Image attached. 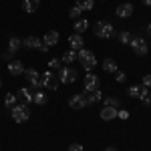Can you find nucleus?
<instances>
[{
    "label": "nucleus",
    "instance_id": "obj_1",
    "mask_svg": "<svg viewBox=\"0 0 151 151\" xmlns=\"http://www.w3.org/2000/svg\"><path fill=\"white\" fill-rule=\"evenodd\" d=\"M10 115L16 123H26V121L30 119V109H28L26 103H16L10 109Z\"/></svg>",
    "mask_w": 151,
    "mask_h": 151
},
{
    "label": "nucleus",
    "instance_id": "obj_2",
    "mask_svg": "<svg viewBox=\"0 0 151 151\" xmlns=\"http://www.w3.org/2000/svg\"><path fill=\"white\" fill-rule=\"evenodd\" d=\"M77 60L81 63V67L85 70H91L97 65V58H95L93 50H89V48H81L79 52H77Z\"/></svg>",
    "mask_w": 151,
    "mask_h": 151
},
{
    "label": "nucleus",
    "instance_id": "obj_3",
    "mask_svg": "<svg viewBox=\"0 0 151 151\" xmlns=\"http://www.w3.org/2000/svg\"><path fill=\"white\" fill-rule=\"evenodd\" d=\"M93 30H95V36H99V38H111V36H115V26L111 22H107V20H97Z\"/></svg>",
    "mask_w": 151,
    "mask_h": 151
},
{
    "label": "nucleus",
    "instance_id": "obj_4",
    "mask_svg": "<svg viewBox=\"0 0 151 151\" xmlns=\"http://www.w3.org/2000/svg\"><path fill=\"white\" fill-rule=\"evenodd\" d=\"M129 47H131V50H133L135 55H139V57L147 55V50H149L147 42H145V38H143L141 35H133V36H131V40H129Z\"/></svg>",
    "mask_w": 151,
    "mask_h": 151
},
{
    "label": "nucleus",
    "instance_id": "obj_5",
    "mask_svg": "<svg viewBox=\"0 0 151 151\" xmlns=\"http://www.w3.org/2000/svg\"><path fill=\"white\" fill-rule=\"evenodd\" d=\"M57 75H58V81L65 83V85H70V83H75V81H77V77H79L77 69H73V67H69V65L60 67V70H58Z\"/></svg>",
    "mask_w": 151,
    "mask_h": 151
},
{
    "label": "nucleus",
    "instance_id": "obj_6",
    "mask_svg": "<svg viewBox=\"0 0 151 151\" xmlns=\"http://www.w3.org/2000/svg\"><path fill=\"white\" fill-rule=\"evenodd\" d=\"M60 85V81H58V75L55 73V70L47 69L45 73H42V87L45 89H50V91H57V87Z\"/></svg>",
    "mask_w": 151,
    "mask_h": 151
},
{
    "label": "nucleus",
    "instance_id": "obj_7",
    "mask_svg": "<svg viewBox=\"0 0 151 151\" xmlns=\"http://www.w3.org/2000/svg\"><path fill=\"white\" fill-rule=\"evenodd\" d=\"M24 77H26V81L30 83L36 91L42 89V75H40L36 69H26V70H24Z\"/></svg>",
    "mask_w": 151,
    "mask_h": 151
},
{
    "label": "nucleus",
    "instance_id": "obj_8",
    "mask_svg": "<svg viewBox=\"0 0 151 151\" xmlns=\"http://www.w3.org/2000/svg\"><path fill=\"white\" fill-rule=\"evenodd\" d=\"M83 85H85V91H97V89H99V85H101V81H99V77H97V75L89 73V75L85 77Z\"/></svg>",
    "mask_w": 151,
    "mask_h": 151
},
{
    "label": "nucleus",
    "instance_id": "obj_9",
    "mask_svg": "<svg viewBox=\"0 0 151 151\" xmlns=\"http://www.w3.org/2000/svg\"><path fill=\"white\" fill-rule=\"evenodd\" d=\"M24 65L22 60H16V58H12L10 63H8V73H10L12 77H20V75H24Z\"/></svg>",
    "mask_w": 151,
    "mask_h": 151
},
{
    "label": "nucleus",
    "instance_id": "obj_10",
    "mask_svg": "<svg viewBox=\"0 0 151 151\" xmlns=\"http://www.w3.org/2000/svg\"><path fill=\"white\" fill-rule=\"evenodd\" d=\"M69 107L70 109H85V107H89V105H87V101H85V95L77 93V95H73V97L69 99Z\"/></svg>",
    "mask_w": 151,
    "mask_h": 151
},
{
    "label": "nucleus",
    "instance_id": "obj_11",
    "mask_svg": "<svg viewBox=\"0 0 151 151\" xmlns=\"http://www.w3.org/2000/svg\"><path fill=\"white\" fill-rule=\"evenodd\" d=\"M115 12H117L119 18H129V16L133 14V4H131V2H121L115 8Z\"/></svg>",
    "mask_w": 151,
    "mask_h": 151
},
{
    "label": "nucleus",
    "instance_id": "obj_12",
    "mask_svg": "<svg viewBox=\"0 0 151 151\" xmlns=\"http://www.w3.org/2000/svg\"><path fill=\"white\" fill-rule=\"evenodd\" d=\"M69 45H70V50H77V52H79V50L83 48V45H85V40H83L81 35H77V32H75V35L69 36Z\"/></svg>",
    "mask_w": 151,
    "mask_h": 151
},
{
    "label": "nucleus",
    "instance_id": "obj_13",
    "mask_svg": "<svg viewBox=\"0 0 151 151\" xmlns=\"http://www.w3.org/2000/svg\"><path fill=\"white\" fill-rule=\"evenodd\" d=\"M85 101H87V105H93V103H99L101 99H103V95H101V91L97 89V91H85Z\"/></svg>",
    "mask_w": 151,
    "mask_h": 151
},
{
    "label": "nucleus",
    "instance_id": "obj_14",
    "mask_svg": "<svg viewBox=\"0 0 151 151\" xmlns=\"http://www.w3.org/2000/svg\"><path fill=\"white\" fill-rule=\"evenodd\" d=\"M57 42H58V32H57V30H48L47 35L42 36V45H47L48 48L55 47Z\"/></svg>",
    "mask_w": 151,
    "mask_h": 151
},
{
    "label": "nucleus",
    "instance_id": "obj_15",
    "mask_svg": "<svg viewBox=\"0 0 151 151\" xmlns=\"http://www.w3.org/2000/svg\"><path fill=\"white\" fill-rule=\"evenodd\" d=\"M117 111H119V109H115V107H103V109H101V119H103V121H113L117 117Z\"/></svg>",
    "mask_w": 151,
    "mask_h": 151
},
{
    "label": "nucleus",
    "instance_id": "obj_16",
    "mask_svg": "<svg viewBox=\"0 0 151 151\" xmlns=\"http://www.w3.org/2000/svg\"><path fill=\"white\" fill-rule=\"evenodd\" d=\"M22 47H26V48H38V50H40L42 40L36 38V36H28V38H24V40H22Z\"/></svg>",
    "mask_w": 151,
    "mask_h": 151
},
{
    "label": "nucleus",
    "instance_id": "obj_17",
    "mask_svg": "<svg viewBox=\"0 0 151 151\" xmlns=\"http://www.w3.org/2000/svg\"><path fill=\"white\" fill-rule=\"evenodd\" d=\"M16 97H18V99H22V101H24L26 105H30V103H32V91H30V89H26V87L18 89Z\"/></svg>",
    "mask_w": 151,
    "mask_h": 151
},
{
    "label": "nucleus",
    "instance_id": "obj_18",
    "mask_svg": "<svg viewBox=\"0 0 151 151\" xmlns=\"http://www.w3.org/2000/svg\"><path fill=\"white\" fill-rule=\"evenodd\" d=\"M73 28H75L77 35H83V32L89 28V20H87V18H79V20H75V26H73Z\"/></svg>",
    "mask_w": 151,
    "mask_h": 151
},
{
    "label": "nucleus",
    "instance_id": "obj_19",
    "mask_svg": "<svg viewBox=\"0 0 151 151\" xmlns=\"http://www.w3.org/2000/svg\"><path fill=\"white\" fill-rule=\"evenodd\" d=\"M40 6V0H22V10L24 12H35Z\"/></svg>",
    "mask_w": 151,
    "mask_h": 151
},
{
    "label": "nucleus",
    "instance_id": "obj_20",
    "mask_svg": "<svg viewBox=\"0 0 151 151\" xmlns=\"http://www.w3.org/2000/svg\"><path fill=\"white\" fill-rule=\"evenodd\" d=\"M32 103L35 105H47V93H42V91H35L32 93Z\"/></svg>",
    "mask_w": 151,
    "mask_h": 151
},
{
    "label": "nucleus",
    "instance_id": "obj_21",
    "mask_svg": "<svg viewBox=\"0 0 151 151\" xmlns=\"http://www.w3.org/2000/svg\"><path fill=\"white\" fill-rule=\"evenodd\" d=\"M20 47H22V40H20V38H16V36H10V40H8V50H10L12 55H14Z\"/></svg>",
    "mask_w": 151,
    "mask_h": 151
},
{
    "label": "nucleus",
    "instance_id": "obj_22",
    "mask_svg": "<svg viewBox=\"0 0 151 151\" xmlns=\"http://www.w3.org/2000/svg\"><path fill=\"white\" fill-rule=\"evenodd\" d=\"M103 70L105 73H115L117 70V63L113 58H105L103 60Z\"/></svg>",
    "mask_w": 151,
    "mask_h": 151
},
{
    "label": "nucleus",
    "instance_id": "obj_23",
    "mask_svg": "<svg viewBox=\"0 0 151 151\" xmlns=\"http://www.w3.org/2000/svg\"><path fill=\"white\" fill-rule=\"evenodd\" d=\"M75 6H79L83 12H85V10H93L95 0H77V4H75Z\"/></svg>",
    "mask_w": 151,
    "mask_h": 151
},
{
    "label": "nucleus",
    "instance_id": "obj_24",
    "mask_svg": "<svg viewBox=\"0 0 151 151\" xmlns=\"http://www.w3.org/2000/svg\"><path fill=\"white\" fill-rule=\"evenodd\" d=\"M60 60H65V65H70V63H75L77 60V50H67Z\"/></svg>",
    "mask_w": 151,
    "mask_h": 151
},
{
    "label": "nucleus",
    "instance_id": "obj_25",
    "mask_svg": "<svg viewBox=\"0 0 151 151\" xmlns=\"http://www.w3.org/2000/svg\"><path fill=\"white\" fill-rule=\"evenodd\" d=\"M16 101H18V97H16V93H8L6 97H4V105H6L8 109H12V107L16 105Z\"/></svg>",
    "mask_w": 151,
    "mask_h": 151
},
{
    "label": "nucleus",
    "instance_id": "obj_26",
    "mask_svg": "<svg viewBox=\"0 0 151 151\" xmlns=\"http://www.w3.org/2000/svg\"><path fill=\"white\" fill-rule=\"evenodd\" d=\"M149 91H151V89H147V87H141V91H139V99H141V101H143L145 105H151Z\"/></svg>",
    "mask_w": 151,
    "mask_h": 151
},
{
    "label": "nucleus",
    "instance_id": "obj_27",
    "mask_svg": "<svg viewBox=\"0 0 151 151\" xmlns=\"http://www.w3.org/2000/svg\"><path fill=\"white\" fill-rule=\"evenodd\" d=\"M115 36L123 42V45H129V40H131V32H127V30H121V32H115Z\"/></svg>",
    "mask_w": 151,
    "mask_h": 151
},
{
    "label": "nucleus",
    "instance_id": "obj_28",
    "mask_svg": "<svg viewBox=\"0 0 151 151\" xmlns=\"http://www.w3.org/2000/svg\"><path fill=\"white\" fill-rule=\"evenodd\" d=\"M103 103H105V107H119V99L117 97H105L103 99Z\"/></svg>",
    "mask_w": 151,
    "mask_h": 151
},
{
    "label": "nucleus",
    "instance_id": "obj_29",
    "mask_svg": "<svg viewBox=\"0 0 151 151\" xmlns=\"http://www.w3.org/2000/svg\"><path fill=\"white\" fill-rule=\"evenodd\" d=\"M60 67H63L60 65V58H50L48 60V69L50 70H60Z\"/></svg>",
    "mask_w": 151,
    "mask_h": 151
},
{
    "label": "nucleus",
    "instance_id": "obj_30",
    "mask_svg": "<svg viewBox=\"0 0 151 151\" xmlns=\"http://www.w3.org/2000/svg\"><path fill=\"white\" fill-rule=\"evenodd\" d=\"M81 8H79V6H73V8H70L69 10V16L70 18H75V20H79V18H81Z\"/></svg>",
    "mask_w": 151,
    "mask_h": 151
},
{
    "label": "nucleus",
    "instance_id": "obj_31",
    "mask_svg": "<svg viewBox=\"0 0 151 151\" xmlns=\"http://www.w3.org/2000/svg\"><path fill=\"white\" fill-rule=\"evenodd\" d=\"M139 91H141V87L139 85H133V87H129V97H139Z\"/></svg>",
    "mask_w": 151,
    "mask_h": 151
},
{
    "label": "nucleus",
    "instance_id": "obj_32",
    "mask_svg": "<svg viewBox=\"0 0 151 151\" xmlns=\"http://www.w3.org/2000/svg\"><path fill=\"white\" fill-rule=\"evenodd\" d=\"M115 81L117 83H123V81H125V73H123V70H119V69L115 70Z\"/></svg>",
    "mask_w": 151,
    "mask_h": 151
},
{
    "label": "nucleus",
    "instance_id": "obj_33",
    "mask_svg": "<svg viewBox=\"0 0 151 151\" xmlns=\"http://www.w3.org/2000/svg\"><path fill=\"white\" fill-rule=\"evenodd\" d=\"M117 117H119V119H129V111H125V109H119V111H117Z\"/></svg>",
    "mask_w": 151,
    "mask_h": 151
},
{
    "label": "nucleus",
    "instance_id": "obj_34",
    "mask_svg": "<svg viewBox=\"0 0 151 151\" xmlns=\"http://www.w3.org/2000/svg\"><path fill=\"white\" fill-rule=\"evenodd\" d=\"M143 87L151 89V75H145V77H143Z\"/></svg>",
    "mask_w": 151,
    "mask_h": 151
},
{
    "label": "nucleus",
    "instance_id": "obj_35",
    "mask_svg": "<svg viewBox=\"0 0 151 151\" xmlns=\"http://www.w3.org/2000/svg\"><path fill=\"white\" fill-rule=\"evenodd\" d=\"M69 151H85V149H83L81 143H73V145L69 147Z\"/></svg>",
    "mask_w": 151,
    "mask_h": 151
},
{
    "label": "nucleus",
    "instance_id": "obj_36",
    "mask_svg": "<svg viewBox=\"0 0 151 151\" xmlns=\"http://www.w3.org/2000/svg\"><path fill=\"white\" fill-rule=\"evenodd\" d=\"M2 58L10 63V60H12V52H10V50H4V55H2Z\"/></svg>",
    "mask_w": 151,
    "mask_h": 151
},
{
    "label": "nucleus",
    "instance_id": "obj_37",
    "mask_svg": "<svg viewBox=\"0 0 151 151\" xmlns=\"http://www.w3.org/2000/svg\"><path fill=\"white\" fill-rule=\"evenodd\" d=\"M145 32H147V35L151 36V24H147V26H145Z\"/></svg>",
    "mask_w": 151,
    "mask_h": 151
},
{
    "label": "nucleus",
    "instance_id": "obj_38",
    "mask_svg": "<svg viewBox=\"0 0 151 151\" xmlns=\"http://www.w3.org/2000/svg\"><path fill=\"white\" fill-rule=\"evenodd\" d=\"M143 4H147V6H151V0H141Z\"/></svg>",
    "mask_w": 151,
    "mask_h": 151
},
{
    "label": "nucleus",
    "instance_id": "obj_39",
    "mask_svg": "<svg viewBox=\"0 0 151 151\" xmlns=\"http://www.w3.org/2000/svg\"><path fill=\"white\" fill-rule=\"evenodd\" d=\"M105 151H117V149H115V147H107Z\"/></svg>",
    "mask_w": 151,
    "mask_h": 151
},
{
    "label": "nucleus",
    "instance_id": "obj_40",
    "mask_svg": "<svg viewBox=\"0 0 151 151\" xmlns=\"http://www.w3.org/2000/svg\"><path fill=\"white\" fill-rule=\"evenodd\" d=\"M0 87H2V79H0Z\"/></svg>",
    "mask_w": 151,
    "mask_h": 151
},
{
    "label": "nucleus",
    "instance_id": "obj_41",
    "mask_svg": "<svg viewBox=\"0 0 151 151\" xmlns=\"http://www.w3.org/2000/svg\"><path fill=\"white\" fill-rule=\"evenodd\" d=\"M149 99H151V91H149Z\"/></svg>",
    "mask_w": 151,
    "mask_h": 151
}]
</instances>
